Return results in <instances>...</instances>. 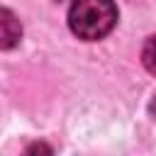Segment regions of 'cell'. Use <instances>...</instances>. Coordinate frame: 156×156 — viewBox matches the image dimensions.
I'll return each instance as SVG.
<instances>
[{"label":"cell","mask_w":156,"mask_h":156,"mask_svg":"<svg viewBox=\"0 0 156 156\" xmlns=\"http://www.w3.org/2000/svg\"><path fill=\"white\" fill-rule=\"evenodd\" d=\"M141 61H144V68L156 76V34L146 39L144 51H141Z\"/></svg>","instance_id":"cell-3"},{"label":"cell","mask_w":156,"mask_h":156,"mask_svg":"<svg viewBox=\"0 0 156 156\" xmlns=\"http://www.w3.org/2000/svg\"><path fill=\"white\" fill-rule=\"evenodd\" d=\"M22 39V24L12 10L0 7V51L15 49Z\"/></svg>","instance_id":"cell-2"},{"label":"cell","mask_w":156,"mask_h":156,"mask_svg":"<svg viewBox=\"0 0 156 156\" xmlns=\"http://www.w3.org/2000/svg\"><path fill=\"white\" fill-rule=\"evenodd\" d=\"M117 7L112 0H73L68 10V27L78 39L95 41L112 32Z\"/></svg>","instance_id":"cell-1"}]
</instances>
